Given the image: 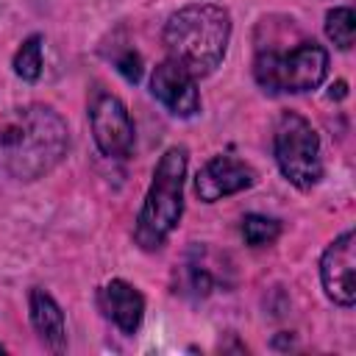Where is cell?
Here are the masks:
<instances>
[{
  "instance_id": "cell-1",
  "label": "cell",
  "mask_w": 356,
  "mask_h": 356,
  "mask_svg": "<svg viewBox=\"0 0 356 356\" xmlns=\"http://www.w3.org/2000/svg\"><path fill=\"white\" fill-rule=\"evenodd\" d=\"M70 147L67 122L50 106H22L0 122V172L17 181L47 175Z\"/></svg>"
},
{
  "instance_id": "cell-2",
  "label": "cell",
  "mask_w": 356,
  "mask_h": 356,
  "mask_svg": "<svg viewBox=\"0 0 356 356\" xmlns=\"http://www.w3.org/2000/svg\"><path fill=\"white\" fill-rule=\"evenodd\" d=\"M231 39V17L222 6L195 3L175 11L164 25V44L170 58L181 61L195 78L220 67Z\"/></svg>"
},
{
  "instance_id": "cell-3",
  "label": "cell",
  "mask_w": 356,
  "mask_h": 356,
  "mask_svg": "<svg viewBox=\"0 0 356 356\" xmlns=\"http://www.w3.org/2000/svg\"><path fill=\"white\" fill-rule=\"evenodd\" d=\"M184 175H186V147L172 145L164 150L153 170L150 189L145 195L142 211L136 217L134 239L145 250H156L167 242L184 214Z\"/></svg>"
},
{
  "instance_id": "cell-4",
  "label": "cell",
  "mask_w": 356,
  "mask_h": 356,
  "mask_svg": "<svg viewBox=\"0 0 356 356\" xmlns=\"http://www.w3.org/2000/svg\"><path fill=\"white\" fill-rule=\"evenodd\" d=\"M328 72V53L314 44L303 42L289 53H259L253 64V75L264 92H309L323 83Z\"/></svg>"
},
{
  "instance_id": "cell-5",
  "label": "cell",
  "mask_w": 356,
  "mask_h": 356,
  "mask_svg": "<svg viewBox=\"0 0 356 356\" xmlns=\"http://www.w3.org/2000/svg\"><path fill=\"white\" fill-rule=\"evenodd\" d=\"M273 150L281 175L298 189H312L323 178L320 139L312 122L295 111H284L275 125Z\"/></svg>"
},
{
  "instance_id": "cell-6",
  "label": "cell",
  "mask_w": 356,
  "mask_h": 356,
  "mask_svg": "<svg viewBox=\"0 0 356 356\" xmlns=\"http://www.w3.org/2000/svg\"><path fill=\"white\" fill-rule=\"evenodd\" d=\"M92 134L103 156L108 159H125L134 147V122L125 108V103L114 95H100L92 103L89 111Z\"/></svg>"
},
{
  "instance_id": "cell-7",
  "label": "cell",
  "mask_w": 356,
  "mask_h": 356,
  "mask_svg": "<svg viewBox=\"0 0 356 356\" xmlns=\"http://www.w3.org/2000/svg\"><path fill=\"white\" fill-rule=\"evenodd\" d=\"M253 184H256L253 167L245 164L242 159L231 156V153H222V156L209 159L197 170V175H195V192L206 203H214L220 197L236 195V192H242V189H248Z\"/></svg>"
},
{
  "instance_id": "cell-8",
  "label": "cell",
  "mask_w": 356,
  "mask_h": 356,
  "mask_svg": "<svg viewBox=\"0 0 356 356\" xmlns=\"http://www.w3.org/2000/svg\"><path fill=\"white\" fill-rule=\"evenodd\" d=\"M150 92L175 117H195L197 108H200V95H197L195 75L175 58H167L153 70Z\"/></svg>"
},
{
  "instance_id": "cell-9",
  "label": "cell",
  "mask_w": 356,
  "mask_h": 356,
  "mask_svg": "<svg viewBox=\"0 0 356 356\" xmlns=\"http://www.w3.org/2000/svg\"><path fill=\"white\" fill-rule=\"evenodd\" d=\"M353 267H356V253H353V231H345L337 236L323 259H320V278L325 295L339 303V306H353L356 300V281H353Z\"/></svg>"
},
{
  "instance_id": "cell-10",
  "label": "cell",
  "mask_w": 356,
  "mask_h": 356,
  "mask_svg": "<svg viewBox=\"0 0 356 356\" xmlns=\"http://www.w3.org/2000/svg\"><path fill=\"white\" fill-rule=\"evenodd\" d=\"M100 303L106 309V314L117 323L120 331L125 334H134L142 323V314H145V298L136 286H131L128 281L122 278H114L108 281L103 289H100Z\"/></svg>"
},
{
  "instance_id": "cell-11",
  "label": "cell",
  "mask_w": 356,
  "mask_h": 356,
  "mask_svg": "<svg viewBox=\"0 0 356 356\" xmlns=\"http://www.w3.org/2000/svg\"><path fill=\"white\" fill-rule=\"evenodd\" d=\"M31 323L42 342L53 350L61 353L67 348V328H64V312L58 303L44 292V289H31Z\"/></svg>"
},
{
  "instance_id": "cell-12",
  "label": "cell",
  "mask_w": 356,
  "mask_h": 356,
  "mask_svg": "<svg viewBox=\"0 0 356 356\" xmlns=\"http://www.w3.org/2000/svg\"><path fill=\"white\" fill-rule=\"evenodd\" d=\"M325 33L337 47L348 50L353 44V36H356V14H353V8H331L325 14Z\"/></svg>"
},
{
  "instance_id": "cell-13",
  "label": "cell",
  "mask_w": 356,
  "mask_h": 356,
  "mask_svg": "<svg viewBox=\"0 0 356 356\" xmlns=\"http://www.w3.org/2000/svg\"><path fill=\"white\" fill-rule=\"evenodd\" d=\"M14 72L22 81H36L42 75V36H28L14 56Z\"/></svg>"
},
{
  "instance_id": "cell-14",
  "label": "cell",
  "mask_w": 356,
  "mask_h": 356,
  "mask_svg": "<svg viewBox=\"0 0 356 356\" xmlns=\"http://www.w3.org/2000/svg\"><path fill=\"white\" fill-rule=\"evenodd\" d=\"M281 234V225L278 220L273 217H264V214H248L242 220V236L250 248H261V245H270L275 242Z\"/></svg>"
},
{
  "instance_id": "cell-15",
  "label": "cell",
  "mask_w": 356,
  "mask_h": 356,
  "mask_svg": "<svg viewBox=\"0 0 356 356\" xmlns=\"http://www.w3.org/2000/svg\"><path fill=\"white\" fill-rule=\"evenodd\" d=\"M117 70L125 75V81H131V83H136L139 78H142V58L134 53V50H125L122 56H117Z\"/></svg>"
},
{
  "instance_id": "cell-16",
  "label": "cell",
  "mask_w": 356,
  "mask_h": 356,
  "mask_svg": "<svg viewBox=\"0 0 356 356\" xmlns=\"http://www.w3.org/2000/svg\"><path fill=\"white\" fill-rule=\"evenodd\" d=\"M0 353H3V345H0Z\"/></svg>"
}]
</instances>
